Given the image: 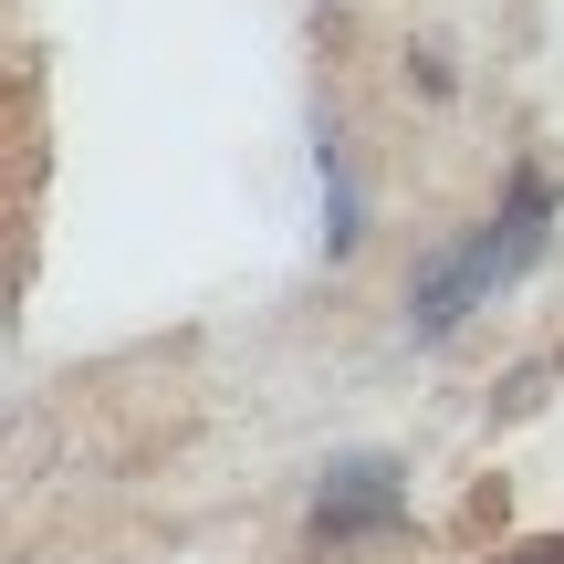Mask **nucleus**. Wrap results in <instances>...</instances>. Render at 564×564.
Returning <instances> with one entry per match:
<instances>
[{
	"label": "nucleus",
	"instance_id": "obj_1",
	"mask_svg": "<svg viewBox=\"0 0 564 564\" xmlns=\"http://www.w3.org/2000/svg\"><path fill=\"white\" fill-rule=\"evenodd\" d=\"M544 230H554V178H544V167H523V178H512V199H502V220H491L470 251H449V262L419 282V314H408V335H449L470 303H491L512 272H533Z\"/></svg>",
	"mask_w": 564,
	"mask_h": 564
},
{
	"label": "nucleus",
	"instance_id": "obj_2",
	"mask_svg": "<svg viewBox=\"0 0 564 564\" xmlns=\"http://www.w3.org/2000/svg\"><path fill=\"white\" fill-rule=\"evenodd\" d=\"M377 523H398V460H387V449H345V460H324L314 533L345 544V533H377Z\"/></svg>",
	"mask_w": 564,
	"mask_h": 564
},
{
	"label": "nucleus",
	"instance_id": "obj_3",
	"mask_svg": "<svg viewBox=\"0 0 564 564\" xmlns=\"http://www.w3.org/2000/svg\"><path fill=\"white\" fill-rule=\"evenodd\" d=\"M314 167H324V251H356V178L335 147H314Z\"/></svg>",
	"mask_w": 564,
	"mask_h": 564
},
{
	"label": "nucleus",
	"instance_id": "obj_4",
	"mask_svg": "<svg viewBox=\"0 0 564 564\" xmlns=\"http://www.w3.org/2000/svg\"><path fill=\"white\" fill-rule=\"evenodd\" d=\"M502 564H564V544H512Z\"/></svg>",
	"mask_w": 564,
	"mask_h": 564
}]
</instances>
